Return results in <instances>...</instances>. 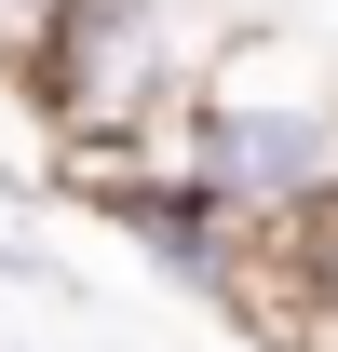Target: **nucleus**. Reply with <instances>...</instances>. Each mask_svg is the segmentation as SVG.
I'll return each mask as SVG.
<instances>
[{
  "label": "nucleus",
  "instance_id": "nucleus-1",
  "mask_svg": "<svg viewBox=\"0 0 338 352\" xmlns=\"http://www.w3.org/2000/svg\"><path fill=\"white\" fill-rule=\"evenodd\" d=\"M230 28L244 14L216 0H41L27 28H0V82L27 95L41 163H135V149H176Z\"/></svg>",
  "mask_w": 338,
  "mask_h": 352
},
{
  "label": "nucleus",
  "instance_id": "nucleus-3",
  "mask_svg": "<svg viewBox=\"0 0 338 352\" xmlns=\"http://www.w3.org/2000/svg\"><path fill=\"white\" fill-rule=\"evenodd\" d=\"M27 14H41V0H0V28H27Z\"/></svg>",
  "mask_w": 338,
  "mask_h": 352
},
{
  "label": "nucleus",
  "instance_id": "nucleus-2",
  "mask_svg": "<svg viewBox=\"0 0 338 352\" xmlns=\"http://www.w3.org/2000/svg\"><path fill=\"white\" fill-rule=\"evenodd\" d=\"M0 285H41V298H68V285H82V271L54 258V244H14V230H0Z\"/></svg>",
  "mask_w": 338,
  "mask_h": 352
}]
</instances>
